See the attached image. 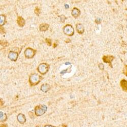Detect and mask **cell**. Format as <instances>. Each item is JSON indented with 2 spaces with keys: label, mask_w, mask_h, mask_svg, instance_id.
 <instances>
[{
  "label": "cell",
  "mask_w": 127,
  "mask_h": 127,
  "mask_svg": "<svg viewBox=\"0 0 127 127\" xmlns=\"http://www.w3.org/2000/svg\"></svg>",
  "instance_id": "cell-23"
},
{
  "label": "cell",
  "mask_w": 127,
  "mask_h": 127,
  "mask_svg": "<svg viewBox=\"0 0 127 127\" xmlns=\"http://www.w3.org/2000/svg\"><path fill=\"white\" fill-rule=\"evenodd\" d=\"M35 13H36V14L38 15H39V14H40V9H39L37 7L36 9H35Z\"/></svg>",
  "instance_id": "cell-17"
},
{
  "label": "cell",
  "mask_w": 127,
  "mask_h": 127,
  "mask_svg": "<svg viewBox=\"0 0 127 127\" xmlns=\"http://www.w3.org/2000/svg\"><path fill=\"white\" fill-rule=\"evenodd\" d=\"M71 14L74 17H75V18H76L80 15V10L77 8H74L72 10Z\"/></svg>",
  "instance_id": "cell-8"
},
{
  "label": "cell",
  "mask_w": 127,
  "mask_h": 127,
  "mask_svg": "<svg viewBox=\"0 0 127 127\" xmlns=\"http://www.w3.org/2000/svg\"><path fill=\"white\" fill-rule=\"evenodd\" d=\"M46 42L47 44L49 46H50L51 45V40L50 39H46Z\"/></svg>",
  "instance_id": "cell-18"
},
{
  "label": "cell",
  "mask_w": 127,
  "mask_h": 127,
  "mask_svg": "<svg viewBox=\"0 0 127 127\" xmlns=\"http://www.w3.org/2000/svg\"><path fill=\"white\" fill-rule=\"evenodd\" d=\"M6 17L4 15H1V26H3L5 24Z\"/></svg>",
  "instance_id": "cell-16"
},
{
  "label": "cell",
  "mask_w": 127,
  "mask_h": 127,
  "mask_svg": "<svg viewBox=\"0 0 127 127\" xmlns=\"http://www.w3.org/2000/svg\"><path fill=\"white\" fill-rule=\"evenodd\" d=\"M42 79V77L38 75L37 74H32L30 77V83L32 86L37 85L38 83H39Z\"/></svg>",
  "instance_id": "cell-2"
},
{
  "label": "cell",
  "mask_w": 127,
  "mask_h": 127,
  "mask_svg": "<svg viewBox=\"0 0 127 127\" xmlns=\"http://www.w3.org/2000/svg\"><path fill=\"white\" fill-rule=\"evenodd\" d=\"M47 107L45 105H38L35 108V113L37 116L43 115L47 111Z\"/></svg>",
  "instance_id": "cell-1"
},
{
  "label": "cell",
  "mask_w": 127,
  "mask_h": 127,
  "mask_svg": "<svg viewBox=\"0 0 127 127\" xmlns=\"http://www.w3.org/2000/svg\"><path fill=\"white\" fill-rule=\"evenodd\" d=\"M18 54L17 52L11 51L9 52L8 57L11 61H16L17 59V58H18Z\"/></svg>",
  "instance_id": "cell-6"
},
{
  "label": "cell",
  "mask_w": 127,
  "mask_h": 127,
  "mask_svg": "<svg viewBox=\"0 0 127 127\" xmlns=\"http://www.w3.org/2000/svg\"><path fill=\"white\" fill-rule=\"evenodd\" d=\"M50 89V86L47 83H45L43 84V85H42L41 87V90L44 91V92H47V91H48Z\"/></svg>",
  "instance_id": "cell-12"
},
{
  "label": "cell",
  "mask_w": 127,
  "mask_h": 127,
  "mask_svg": "<svg viewBox=\"0 0 127 127\" xmlns=\"http://www.w3.org/2000/svg\"><path fill=\"white\" fill-rule=\"evenodd\" d=\"M17 119L18 122L20 123H22V124H23V123H25L27 120L25 115L22 113H19L17 115Z\"/></svg>",
  "instance_id": "cell-7"
},
{
  "label": "cell",
  "mask_w": 127,
  "mask_h": 127,
  "mask_svg": "<svg viewBox=\"0 0 127 127\" xmlns=\"http://www.w3.org/2000/svg\"><path fill=\"white\" fill-rule=\"evenodd\" d=\"M76 30L80 34H82L84 32V27L82 24L78 23L76 24Z\"/></svg>",
  "instance_id": "cell-9"
},
{
  "label": "cell",
  "mask_w": 127,
  "mask_h": 127,
  "mask_svg": "<svg viewBox=\"0 0 127 127\" xmlns=\"http://www.w3.org/2000/svg\"><path fill=\"white\" fill-rule=\"evenodd\" d=\"M7 119V116L5 113H4L2 111L0 112V121L1 122H5Z\"/></svg>",
  "instance_id": "cell-13"
},
{
  "label": "cell",
  "mask_w": 127,
  "mask_h": 127,
  "mask_svg": "<svg viewBox=\"0 0 127 127\" xmlns=\"http://www.w3.org/2000/svg\"><path fill=\"white\" fill-rule=\"evenodd\" d=\"M25 20H24L22 17H18L17 18V24L20 27H23L25 24Z\"/></svg>",
  "instance_id": "cell-10"
},
{
  "label": "cell",
  "mask_w": 127,
  "mask_h": 127,
  "mask_svg": "<svg viewBox=\"0 0 127 127\" xmlns=\"http://www.w3.org/2000/svg\"><path fill=\"white\" fill-rule=\"evenodd\" d=\"M63 31L65 35L69 36H73L74 34V29L70 24H67L65 26L63 29Z\"/></svg>",
  "instance_id": "cell-3"
},
{
  "label": "cell",
  "mask_w": 127,
  "mask_h": 127,
  "mask_svg": "<svg viewBox=\"0 0 127 127\" xmlns=\"http://www.w3.org/2000/svg\"><path fill=\"white\" fill-rule=\"evenodd\" d=\"M113 59V56L107 55V56H104L103 58V60L105 63H108L110 64L111 62Z\"/></svg>",
  "instance_id": "cell-11"
},
{
  "label": "cell",
  "mask_w": 127,
  "mask_h": 127,
  "mask_svg": "<svg viewBox=\"0 0 127 127\" xmlns=\"http://www.w3.org/2000/svg\"><path fill=\"white\" fill-rule=\"evenodd\" d=\"M49 69V66L46 63H42L38 66V70L41 74L44 75L46 73Z\"/></svg>",
  "instance_id": "cell-4"
},
{
  "label": "cell",
  "mask_w": 127,
  "mask_h": 127,
  "mask_svg": "<svg viewBox=\"0 0 127 127\" xmlns=\"http://www.w3.org/2000/svg\"><path fill=\"white\" fill-rule=\"evenodd\" d=\"M99 68L100 69H103V68H104V65H103V64H100L99 65Z\"/></svg>",
  "instance_id": "cell-20"
},
{
  "label": "cell",
  "mask_w": 127,
  "mask_h": 127,
  "mask_svg": "<svg viewBox=\"0 0 127 127\" xmlns=\"http://www.w3.org/2000/svg\"><path fill=\"white\" fill-rule=\"evenodd\" d=\"M60 18H61V22H65V20L66 19V17H65L64 15H62L60 16Z\"/></svg>",
  "instance_id": "cell-19"
},
{
  "label": "cell",
  "mask_w": 127,
  "mask_h": 127,
  "mask_svg": "<svg viewBox=\"0 0 127 127\" xmlns=\"http://www.w3.org/2000/svg\"><path fill=\"white\" fill-rule=\"evenodd\" d=\"M121 85L122 88V89L127 91V81L122 80L121 82Z\"/></svg>",
  "instance_id": "cell-15"
},
{
  "label": "cell",
  "mask_w": 127,
  "mask_h": 127,
  "mask_svg": "<svg viewBox=\"0 0 127 127\" xmlns=\"http://www.w3.org/2000/svg\"><path fill=\"white\" fill-rule=\"evenodd\" d=\"M44 127H55L54 126H52V125H45L44 126Z\"/></svg>",
  "instance_id": "cell-21"
},
{
  "label": "cell",
  "mask_w": 127,
  "mask_h": 127,
  "mask_svg": "<svg viewBox=\"0 0 127 127\" xmlns=\"http://www.w3.org/2000/svg\"><path fill=\"white\" fill-rule=\"evenodd\" d=\"M49 28V25L46 23H42L40 24L39 29L41 31H46Z\"/></svg>",
  "instance_id": "cell-14"
},
{
  "label": "cell",
  "mask_w": 127,
  "mask_h": 127,
  "mask_svg": "<svg viewBox=\"0 0 127 127\" xmlns=\"http://www.w3.org/2000/svg\"><path fill=\"white\" fill-rule=\"evenodd\" d=\"M36 50H34V49L31 48H27L26 49L25 51H24V54H25V56L27 58L32 59L34 57L35 54H36Z\"/></svg>",
  "instance_id": "cell-5"
},
{
  "label": "cell",
  "mask_w": 127,
  "mask_h": 127,
  "mask_svg": "<svg viewBox=\"0 0 127 127\" xmlns=\"http://www.w3.org/2000/svg\"><path fill=\"white\" fill-rule=\"evenodd\" d=\"M1 127H7V126L6 125H2L1 126Z\"/></svg>",
  "instance_id": "cell-22"
}]
</instances>
